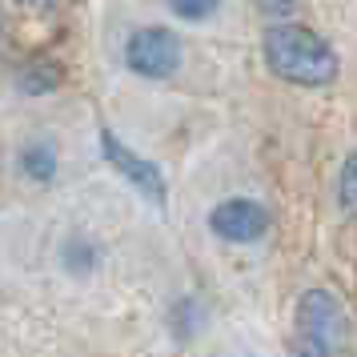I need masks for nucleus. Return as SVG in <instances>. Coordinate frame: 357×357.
Listing matches in <instances>:
<instances>
[{
  "instance_id": "nucleus-3",
  "label": "nucleus",
  "mask_w": 357,
  "mask_h": 357,
  "mask_svg": "<svg viewBox=\"0 0 357 357\" xmlns=\"http://www.w3.org/2000/svg\"><path fill=\"white\" fill-rule=\"evenodd\" d=\"M341 305L333 301V293L325 289H309L301 301H297V337L313 341L321 349H333L341 337Z\"/></svg>"
},
{
  "instance_id": "nucleus-4",
  "label": "nucleus",
  "mask_w": 357,
  "mask_h": 357,
  "mask_svg": "<svg viewBox=\"0 0 357 357\" xmlns=\"http://www.w3.org/2000/svg\"><path fill=\"white\" fill-rule=\"evenodd\" d=\"M100 149H105V157H109V165H113L116 173H125V177L132 181V189H141V197H149L153 205L165 209V177H161L157 165L145 161V157H137V153H132L129 145H121L109 129L100 132Z\"/></svg>"
},
{
  "instance_id": "nucleus-5",
  "label": "nucleus",
  "mask_w": 357,
  "mask_h": 357,
  "mask_svg": "<svg viewBox=\"0 0 357 357\" xmlns=\"http://www.w3.org/2000/svg\"><path fill=\"white\" fill-rule=\"evenodd\" d=\"M209 225L225 241H253V237H261L269 229V213L261 205H253V201H225V205L213 209Z\"/></svg>"
},
{
  "instance_id": "nucleus-6",
  "label": "nucleus",
  "mask_w": 357,
  "mask_h": 357,
  "mask_svg": "<svg viewBox=\"0 0 357 357\" xmlns=\"http://www.w3.org/2000/svg\"><path fill=\"white\" fill-rule=\"evenodd\" d=\"M24 173L36 181H49L52 173H56V157H52V149L49 145H33V149H24Z\"/></svg>"
},
{
  "instance_id": "nucleus-7",
  "label": "nucleus",
  "mask_w": 357,
  "mask_h": 357,
  "mask_svg": "<svg viewBox=\"0 0 357 357\" xmlns=\"http://www.w3.org/2000/svg\"><path fill=\"white\" fill-rule=\"evenodd\" d=\"M341 205H345V213L357 217V153L341 169Z\"/></svg>"
},
{
  "instance_id": "nucleus-9",
  "label": "nucleus",
  "mask_w": 357,
  "mask_h": 357,
  "mask_svg": "<svg viewBox=\"0 0 357 357\" xmlns=\"http://www.w3.org/2000/svg\"><path fill=\"white\" fill-rule=\"evenodd\" d=\"M293 357H333V349H321V345H313V341H301L297 337V349Z\"/></svg>"
},
{
  "instance_id": "nucleus-2",
  "label": "nucleus",
  "mask_w": 357,
  "mask_h": 357,
  "mask_svg": "<svg viewBox=\"0 0 357 357\" xmlns=\"http://www.w3.org/2000/svg\"><path fill=\"white\" fill-rule=\"evenodd\" d=\"M129 68L141 77H169L181 65V40L169 29H137L129 36Z\"/></svg>"
},
{
  "instance_id": "nucleus-8",
  "label": "nucleus",
  "mask_w": 357,
  "mask_h": 357,
  "mask_svg": "<svg viewBox=\"0 0 357 357\" xmlns=\"http://www.w3.org/2000/svg\"><path fill=\"white\" fill-rule=\"evenodd\" d=\"M173 13H177L181 20H201V17H213L217 4H173Z\"/></svg>"
},
{
  "instance_id": "nucleus-1",
  "label": "nucleus",
  "mask_w": 357,
  "mask_h": 357,
  "mask_svg": "<svg viewBox=\"0 0 357 357\" xmlns=\"http://www.w3.org/2000/svg\"><path fill=\"white\" fill-rule=\"evenodd\" d=\"M265 61L293 84H329L337 77V52L305 24H273L265 33Z\"/></svg>"
}]
</instances>
